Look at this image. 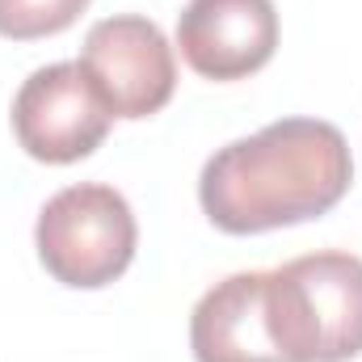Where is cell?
<instances>
[{"mask_svg": "<svg viewBox=\"0 0 362 362\" xmlns=\"http://www.w3.org/2000/svg\"><path fill=\"white\" fill-rule=\"evenodd\" d=\"M89 0H0V34L13 42H34L68 30Z\"/></svg>", "mask_w": 362, "mask_h": 362, "instance_id": "8", "label": "cell"}, {"mask_svg": "<svg viewBox=\"0 0 362 362\" xmlns=\"http://www.w3.org/2000/svg\"><path fill=\"white\" fill-rule=\"evenodd\" d=\"M266 325L286 362L362 354V257L308 253L266 270Z\"/></svg>", "mask_w": 362, "mask_h": 362, "instance_id": "2", "label": "cell"}, {"mask_svg": "<svg viewBox=\"0 0 362 362\" xmlns=\"http://www.w3.org/2000/svg\"><path fill=\"white\" fill-rule=\"evenodd\" d=\"M181 59L202 81H245L278 47L274 0H189L177 17Z\"/></svg>", "mask_w": 362, "mask_h": 362, "instance_id": "6", "label": "cell"}, {"mask_svg": "<svg viewBox=\"0 0 362 362\" xmlns=\"http://www.w3.org/2000/svg\"><path fill=\"white\" fill-rule=\"evenodd\" d=\"M38 262L64 286L97 291L131 266L139 228L131 202L101 181H81L47 198L34 228Z\"/></svg>", "mask_w": 362, "mask_h": 362, "instance_id": "3", "label": "cell"}, {"mask_svg": "<svg viewBox=\"0 0 362 362\" xmlns=\"http://www.w3.org/2000/svg\"><path fill=\"white\" fill-rule=\"evenodd\" d=\"M81 68L114 118H152L177 89V59L156 21L122 13L85 34Z\"/></svg>", "mask_w": 362, "mask_h": 362, "instance_id": "4", "label": "cell"}, {"mask_svg": "<svg viewBox=\"0 0 362 362\" xmlns=\"http://www.w3.org/2000/svg\"><path fill=\"white\" fill-rule=\"evenodd\" d=\"M114 114L101 105L81 64H47L13 97V135L42 165H72L101 148Z\"/></svg>", "mask_w": 362, "mask_h": 362, "instance_id": "5", "label": "cell"}, {"mask_svg": "<svg viewBox=\"0 0 362 362\" xmlns=\"http://www.w3.org/2000/svg\"><path fill=\"white\" fill-rule=\"evenodd\" d=\"M198 362H286L266 325V274L245 270L215 282L189 316Z\"/></svg>", "mask_w": 362, "mask_h": 362, "instance_id": "7", "label": "cell"}, {"mask_svg": "<svg viewBox=\"0 0 362 362\" xmlns=\"http://www.w3.org/2000/svg\"><path fill=\"white\" fill-rule=\"evenodd\" d=\"M350 181L354 156L333 122L282 118L219 148L198 177V202L219 232L253 236L320 219L346 198Z\"/></svg>", "mask_w": 362, "mask_h": 362, "instance_id": "1", "label": "cell"}]
</instances>
